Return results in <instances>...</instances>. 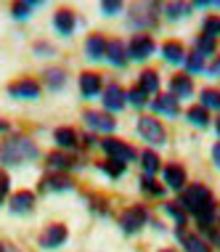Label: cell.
<instances>
[{"mask_svg":"<svg viewBox=\"0 0 220 252\" xmlns=\"http://www.w3.org/2000/svg\"><path fill=\"white\" fill-rule=\"evenodd\" d=\"M178 204H183V207L196 218V223H199L202 231H210L212 218H215V202H212V191L207 186L194 183L191 189H186V191L181 194V202Z\"/></svg>","mask_w":220,"mask_h":252,"instance_id":"obj_1","label":"cell"},{"mask_svg":"<svg viewBox=\"0 0 220 252\" xmlns=\"http://www.w3.org/2000/svg\"><path fill=\"white\" fill-rule=\"evenodd\" d=\"M37 157L40 149L27 135H13L0 144V165H27V162H35Z\"/></svg>","mask_w":220,"mask_h":252,"instance_id":"obj_2","label":"cell"},{"mask_svg":"<svg viewBox=\"0 0 220 252\" xmlns=\"http://www.w3.org/2000/svg\"><path fill=\"white\" fill-rule=\"evenodd\" d=\"M146 223H149V210L143 207V204H133V207H127L125 213L120 215V226L125 234H135V231H141Z\"/></svg>","mask_w":220,"mask_h":252,"instance_id":"obj_3","label":"cell"},{"mask_svg":"<svg viewBox=\"0 0 220 252\" xmlns=\"http://www.w3.org/2000/svg\"><path fill=\"white\" fill-rule=\"evenodd\" d=\"M138 133L149 141V144H164V138H167L164 127L159 125V120H154V117H141L138 120Z\"/></svg>","mask_w":220,"mask_h":252,"instance_id":"obj_4","label":"cell"},{"mask_svg":"<svg viewBox=\"0 0 220 252\" xmlns=\"http://www.w3.org/2000/svg\"><path fill=\"white\" fill-rule=\"evenodd\" d=\"M66 226H61V223H53V226H48L43 231V236H40V247H45V250H56L61 247V244L66 242Z\"/></svg>","mask_w":220,"mask_h":252,"instance_id":"obj_5","label":"cell"},{"mask_svg":"<svg viewBox=\"0 0 220 252\" xmlns=\"http://www.w3.org/2000/svg\"><path fill=\"white\" fill-rule=\"evenodd\" d=\"M127 53H130V59H135V61L149 59L151 53H154V40H151L149 35L133 37V40H130V45H127Z\"/></svg>","mask_w":220,"mask_h":252,"instance_id":"obj_6","label":"cell"},{"mask_svg":"<svg viewBox=\"0 0 220 252\" xmlns=\"http://www.w3.org/2000/svg\"><path fill=\"white\" fill-rule=\"evenodd\" d=\"M104 152L112 157V159L122 162V165H127V162L135 157L133 149H130L127 144H122V141H117V138H106V141H104Z\"/></svg>","mask_w":220,"mask_h":252,"instance_id":"obj_7","label":"cell"},{"mask_svg":"<svg viewBox=\"0 0 220 252\" xmlns=\"http://www.w3.org/2000/svg\"><path fill=\"white\" fill-rule=\"evenodd\" d=\"M8 93L13 98H37L40 96V85L35 80H19L8 88Z\"/></svg>","mask_w":220,"mask_h":252,"instance_id":"obj_8","label":"cell"},{"mask_svg":"<svg viewBox=\"0 0 220 252\" xmlns=\"http://www.w3.org/2000/svg\"><path fill=\"white\" fill-rule=\"evenodd\" d=\"M125 98H127V93L122 91L120 85H109L104 91V106L109 112H120V109L125 106Z\"/></svg>","mask_w":220,"mask_h":252,"instance_id":"obj_9","label":"cell"},{"mask_svg":"<svg viewBox=\"0 0 220 252\" xmlns=\"http://www.w3.org/2000/svg\"><path fill=\"white\" fill-rule=\"evenodd\" d=\"M32 207H35V194L19 191L11 196V213L13 215H27V213H32Z\"/></svg>","mask_w":220,"mask_h":252,"instance_id":"obj_10","label":"cell"},{"mask_svg":"<svg viewBox=\"0 0 220 252\" xmlns=\"http://www.w3.org/2000/svg\"><path fill=\"white\" fill-rule=\"evenodd\" d=\"M72 189V181L66 178L64 173L61 175H48V178L40 181V191L48 194V191H69Z\"/></svg>","mask_w":220,"mask_h":252,"instance_id":"obj_11","label":"cell"},{"mask_svg":"<svg viewBox=\"0 0 220 252\" xmlns=\"http://www.w3.org/2000/svg\"><path fill=\"white\" fill-rule=\"evenodd\" d=\"M74 24H77V19H74V13L72 11H59L56 16H53V27H56V32L59 35H64V37H69L72 32H74Z\"/></svg>","mask_w":220,"mask_h":252,"instance_id":"obj_12","label":"cell"},{"mask_svg":"<svg viewBox=\"0 0 220 252\" xmlns=\"http://www.w3.org/2000/svg\"><path fill=\"white\" fill-rule=\"evenodd\" d=\"M82 120H85L91 127H95V130H106V133H112L114 125H117L106 112H85V117H82Z\"/></svg>","mask_w":220,"mask_h":252,"instance_id":"obj_13","label":"cell"},{"mask_svg":"<svg viewBox=\"0 0 220 252\" xmlns=\"http://www.w3.org/2000/svg\"><path fill=\"white\" fill-rule=\"evenodd\" d=\"M80 91H82V96H85V98L98 96V93H101V77L95 72H85L80 77Z\"/></svg>","mask_w":220,"mask_h":252,"instance_id":"obj_14","label":"cell"},{"mask_svg":"<svg viewBox=\"0 0 220 252\" xmlns=\"http://www.w3.org/2000/svg\"><path fill=\"white\" fill-rule=\"evenodd\" d=\"M106 59L112 61L114 66H125L127 64V48H125V43H120V40L106 43Z\"/></svg>","mask_w":220,"mask_h":252,"instance_id":"obj_15","label":"cell"},{"mask_svg":"<svg viewBox=\"0 0 220 252\" xmlns=\"http://www.w3.org/2000/svg\"><path fill=\"white\" fill-rule=\"evenodd\" d=\"M162 175H164V183H167L170 189H183L186 186V170L181 165H167Z\"/></svg>","mask_w":220,"mask_h":252,"instance_id":"obj_16","label":"cell"},{"mask_svg":"<svg viewBox=\"0 0 220 252\" xmlns=\"http://www.w3.org/2000/svg\"><path fill=\"white\" fill-rule=\"evenodd\" d=\"M154 109H157V112H162V114H167V117H175V114L181 112V106H178V98L173 96V93L154 98Z\"/></svg>","mask_w":220,"mask_h":252,"instance_id":"obj_17","label":"cell"},{"mask_svg":"<svg viewBox=\"0 0 220 252\" xmlns=\"http://www.w3.org/2000/svg\"><path fill=\"white\" fill-rule=\"evenodd\" d=\"M170 91H173V96L181 101V98H189L191 91H194V85H191V77H186V74H178V77L170 83Z\"/></svg>","mask_w":220,"mask_h":252,"instance_id":"obj_18","label":"cell"},{"mask_svg":"<svg viewBox=\"0 0 220 252\" xmlns=\"http://www.w3.org/2000/svg\"><path fill=\"white\" fill-rule=\"evenodd\" d=\"M146 11H151V5H143V8L130 11V24H133V27H154L157 16H154V13H146Z\"/></svg>","mask_w":220,"mask_h":252,"instance_id":"obj_19","label":"cell"},{"mask_svg":"<svg viewBox=\"0 0 220 252\" xmlns=\"http://www.w3.org/2000/svg\"><path fill=\"white\" fill-rule=\"evenodd\" d=\"M45 85L51 88V91H61L66 83V72L64 69H56V66H51V69H45Z\"/></svg>","mask_w":220,"mask_h":252,"instance_id":"obj_20","label":"cell"},{"mask_svg":"<svg viewBox=\"0 0 220 252\" xmlns=\"http://www.w3.org/2000/svg\"><path fill=\"white\" fill-rule=\"evenodd\" d=\"M53 138H56V144L61 149H74L77 146V133H74L72 127H59V130L53 133Z\"/></svg>","mask_w":220,"mask_h":252,"instance_id":"obj_21","label":"cell"},{"mask_svg":"<svg viewBox=\"0 0 220 252\" xmlns=\"http://www.w3.org/2000/svg\"><path fill=\"white\" fill-rule=\"evenodd\" d=\"M85 51H88V56H91V59H104L106 56V40L98 37V35H93L85 43Z\"/></svg>","mask_w":220,"mask_h":252,"instance_id":"obj_22","label":"cell"},{"mask_svg":"<svg viewBox=\"0 0 220 252\" xmlns=\"http://www.w3.org/2000/svg\"><path fill=\"white\" fill-rule=\"evenodd\" d=\"M162 53H164V59H167L170 64H181L183 56H186V51H183L181 43H164L162 45Z\"/></svg>","mask_w":220,"mask_h":252,"instance_id":"obj_23","label":"cell"},{"mask_svg":"<svg viewBox=\"0 0 220 252\" xmlns=\"http://www.w3.org/2000/svg\"><path fill=\"white\" fill-rule=\"evenodd\" d=\"M178 236L183 239L186 252H210V247H207V244H204L202 239H199V236H186V234H183V228L178 231Z\"/></svg>","mask_w":220,"mask_h":252,"instance_id":"obj_24","label":"cell"},{"mask_svg":"<svg viewBox=\"0 0 220 252\" xmlns=\"http://www.w3.org/2000/svg\"><path fill=\"white\" fill-rule=\"evenodd\" d=\"M141 91L146 93V96L159 91V77H157V72H143L141 74Z\"/></svg>","mask_w":220,"mask_h":252,"instance_id":"obj_25","label":"cell"},{"mask_svg":"<svg viewBox=\"0 0 220 252\" xmlns=\"http://www.w3.org/2000/svg\"><path fill=\"white\" fill-rule=\"evenodd\" d=\"M141 162H143V170H146V178H151V175L159 170V157H157L154 152H143Z\"/></svg>","mask_w":220,"mask_h":252,"instance_id":"obj_26","label":"cell"},{"mask_svg":"<svg viewBox=\"0 0 220 252\" xmlns=\"http://www.w3.org/2000/svg\"><path fill=\"white\" fill-rule=\"evenodd\" d=\"M186 117H189V122H194V125H199V127H204L207 125V109H202V106H194V109H189V114H186Z\"/></svg>","mask_w":220,"mask_h":252,"instance_id":"obj_27","label":"cell"},{"mask_svg":"<svg viewBox=\"0 0 220 252\" xmlns=\"http://www.w3.org/2000/svg\"><path fill=\"white\" fill-rule=\"evenodd\" d=\"M202 109H218L220 112V93L218 91H202Z\"/></svg>","mask_w":220,"mask_h":252,"instance_id":"obj_28","label":"cell"},{"mask_svg":"<svg viewBox=\"0 0 220 252\" xmlns=\"http://www.w3.org/2000/svg\"><path fill=\"white\" fill-rule=\"evenodd\" d=\"M215 35H220V16H210L207 22H204L202 37H210V40H215Z\"/></svg>","mask_w":220,"mask_h":252,"instance_id":"obj_29","label":"cell"},{"mask_svg":"<svg viewBox=\"0 0 220 252\" xmlns=\"http://www.w3.org/2000/svg\"><path fill=\"white\" fill-rule=\"evenodd\" d=\"M48 165H51L53 170H69L72 159L66 154H51V157H48Z\"/></svg>","mask_w":220,"mask_h":252,"instance_id":"obj_30","label":"cell"},{"mask_svg":"<svg viewBox=\"0 0 220 252\" xmlns=\"http://www.w3.org/2000/svg\"><path fill=\"white\" fill-rule=\"evenodd\" d=\"M164 11H167V19H181L183 13L191 11V5L189 3H170V5H164Z\"/></svg>","mask_w":220,"mask_h":252,"instance_id":"obj_31","label":"cell"},{"mask_svg":"<svg viewBox=\"0 0 220 252\" xmlns=\"http://www.w3.org/2000/svg\"><path fill=\"white\" fill-rule=\"evenodd\" d=\"M196 53L199 56H212V53H215V40H210V37H199L196 40Z\"/></svg>","mask_w":220,"mask_h":252,"instance_id":"obj_32","label":"cell"},{"mask_svg":"<svg viewBox=\"0 0 220 252\" xmlns=\"http://www.w3.org/2000/svg\"><path fill=\"white\" fill-rule=\"evenodd\" d=\"M125 167H127V165H122V162H117V159H109V162H104V165H101V170H104V173H109L112 178H120V175L125 173Z\"/></svg>","mask_w":220,"mask_h":252,"instance_id":"obj_33","label":"cell"},{"mask_svg":"<svg viewBox=\"0 0 220 252\" xmlns=\"http://www.w3.org/2000/svg\"><path fill=\"white\" fill-rule=\"evenodd\" d=\"M167 215L173 218V220H175V223H178V226H181V228L186 226V215H183V210L178 207V204H167Z\"/></svg>","mask_w":220,"mask_h":252,"instance_id":"obj_34","label":"cell"},{"mask_svg":"<svg viewBox=\"0 0 220 252\" xmlns=\"http://www.w3.org/2000/svg\"><path fill=\"white\" fill-rule=\"evenodd\" d=\"M35 5H37V3H16V5H13V16H16V19H27Z\"/></svg>","mask_w":220,"mask_h":252,"instance_id":"obj_35","label":"cell"},{"mask_svg":"<svg viewBox=\"0 0 220 252\" xmlns=\"http://www.w3.org/2000/svg\"><path fill=\"white\" fill-rule=\"evenodd\" d=\"M146 98H149V96L141 91V88H135V91H130V93H127V101H130L133 106H143V104H146Z\"/></svg>","mask_w":220,"mask_h":252,"instance_id":"obj_36","label":"cell"},{"mask_svg":"<svg viewBox=\"0 0 220 252\" xmlns=\"http://www.w3.org/2000/svg\"><path fill=\"white\" fill-rule=\"evenodd\" d=\"M141 189H143V191H149V194H154V196L164 194V189H162V186H157V183L151 181V178H143V181H141Z\"/></svg>","mask_w":220,"mask_h":252,"instance_id":"obj_37","label":"cell"},{"mask_svg":"<svg viewBox=\"0 0 220 252\" xmlns=\"http://www.w3.org/2000/svg\"><path fill=\"white\" fill-rule=\"evenodd\" d=\"M101 11L112 16V13H120L122 11V3H120V0H104V3H101Z\"/></svg>","mask_w":220,"mask_h":252,"instance_id":"obj_38","label":"cell"},{"mask_svg":"<svg viewBox=\"0 0 220 252\" xmlns=\"http://www.w3.org/2000/svg\"><path fill=\"white\" fill-rule=\"evenodd\" d=\"M202 56H199V53H191V59L189 61H186V69H189V72H202Z\"/></svg>","mask_w":220,"mask_h":252,"instance_id":"obj_39","label":"cell"},{"mask_svg":"<svg viewBox=\"0 0 220 252\" xmlns=\"http://www.w3.org/2000/svg\"><path fill=\"white\" fill-rule=\"evenodd\" d=\"M8 186H11L8 175H5V173H0V204H3V199L8 196Z\"/></svg>","mask_w":220,"mask_h":252,"instance_id":"obj_40","label":"cell"},{"mask_svg":"<svg viewBox=\"0 0 220 252\" xmlns=\"http://www.w3.org/2000/svg\"><path fill=\"white\" fill-rule=\"evenodd\" d=\"M212 159H215V165L220 167V144H215V146H212Z\"/></svg>","mask_w":220,"mask_h":252,"instance_id":"obj_41","label":"cell"},{"mask_svg":"<svg viewBox=\"0 0 220 252\" xmlns=\"http://www.w3.org/2000/svg\"><path fill=\"white\" fill-rule=\"evenodd\" d=\"M0 252H19L13 244H0Z\"/></svg>","mask_w":220,"mask_h":252,"instance_id":"obj_42","label":"cell"},{"mask_svg":"<svg viewBox=\"0 0 220 252\" xmlns=\"http://www.w3.org/2000/svg\"><path fill=\"white\" fill-rule=\"evenodd\" d=\"M210 72H212V74H220V59H218V61H212Z\"/></svg>","mask_w":220,"mask_h":252,"instance_id":"obj_43","label":"cell"},{"mask_svg":"<svg viewBox=\"0 0 220 252\" xmlns=\"http://www.w3.org/2000/svg\"><path fill=\"white\" fill-rule=\"evenodd\" d=\"M82 141H85V146H93V144H95V138H93V135H85Z\"/></svg>","mask_w":220,"mask_h":252,"instance_id":"obj_44","label":"cell"},{"mask_svg":"<svg viewBox=\"0 0 220 252\" xmlns=\"http://www.w3.org/2000/svg\"><path fill=\"white\" fill-rule=\"evenodd\" d=\"M215 130H218V135H220V117L215 120Z\"/></svg>","mask_w":220,"mask_h":252,"instance_id":"obj_45","label":"cell"},{"mask_svg":"<svg viewBox=\"0 0 220 252\" xmlns=\"http://www.w3.org/2000/svg\"><path fill=\"white\" fill-rule=\"evenodd\" d=\"M0 130H8V122H0Z\"/></svg>","mask_w":220,"mask_h":252,"instance_id":"obj_46","label":"cell"},{"mask_svg":"<svg viewBox=\"0 0 220 252\" xmlns=\"http://www.w3.org/2000/svg\"><path fill=\"white\" fill-rule=\"evenodd\" d=\"M162 252H175V250H162Z\"/></svg>","mask_w":220,"mask_h":252,"instance_id":"obj_47","label":"cell"}]
</instances>
